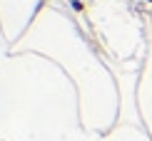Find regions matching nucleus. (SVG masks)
<instances>
[{"mask_svg":"<svg viewBox=\"0 0 152 141\" xmlns=\"http://www.w3.org/2000/svg\"><path fill=\"white\" fill-rule=\"evenodd\" d=\"M72 8H75V10H80V12H82V10H85V5H82V3H80V0H72Z\"/></svg>","mask_w":152,"mask_h":141,"instance_id":"obj_1","label":"nucleus"},{"mask_svg":"<svg viewBox=\"0 0 152 141\" xmlns=\"http://www.w3.org/2000/svg\"><path fill=\"white\" fill-rule=\"evenodd\" d=\"M147 3H152V0H147Z\"/></svg>","mask_w":152,"mask_h":141,"instance_id":"obj_2","label":"nucleus"}]
</instances>
